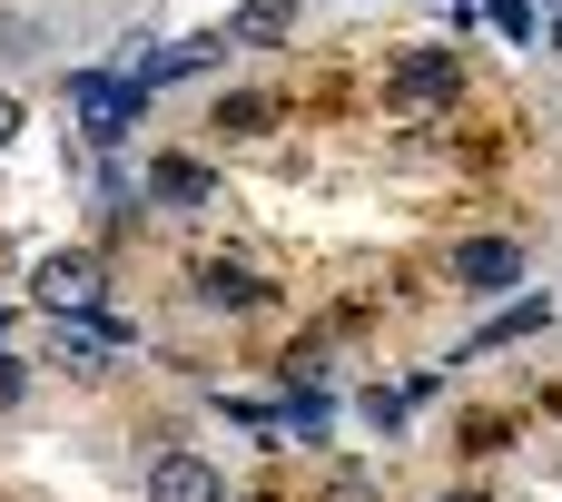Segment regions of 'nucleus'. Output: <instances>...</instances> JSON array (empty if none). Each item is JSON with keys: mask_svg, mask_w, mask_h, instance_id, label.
<instances>
[{"mask_svg": "<svg viewBox=\"0 0 562 502\" xmlns=\"http://www.w3.org/2000/svg\"><path fill=\"white\" fill-rule=\"evenodd\" d=\"M69 109L89 118V138H128V118L148 109V89H138V79H89V69H79V79H69Z\"/></svg>", "mask_w": 562, "mask_h": 502, "instance_id": "f257e3e1", "label": "nucleus"}, {"mask_svg": "<svg viewBox=\"0 0 562 502\" xmlns=\"http://www.w3.org/2000/svg\"><path fill=\"white\" fill-rule=\"evenodd\" d=\"M49 316H89L99 306V256H40V286H30Z\"/></svg>", "mask_w": 562, "mask_h": 502, "instance_id": "f03ea898", "label": "nucleus"}, {"mask_svg": "<svg viewBox=\"0 0 562 502\" xmlns=\"http://www.w3.org/2000/svg\"><path fill=\"white\" fill-rule=\"evenodd\" d=\"M148 502H227V483H217V464H198V454H158V464H148Z\"/></svg>", "mask_w": 562, "mask_h": 502, "instance_id": "7ed1b4c3", "label": "nucleus"}, {"mask_svg": "<svg viewBox=\"0 0 562 502\" xmlns=\"http://www.w3.org/2000/svg\"><path fill=\"white\" fill-rule=\"evenodd\" d=\"M296 30V0H237L227 10V49H277Z\"/></svg>", "mask_w": 562, "mask_h": 502, "instance_id": "20e7f679", "label": "nucleus"}, {"mask_svg": "<svg viewBox=\"0 0 562 502\" xmlns=\"http://www.w3.org/2000/svg\"><path fill=\"white\" fill-rule=\"evenodd\" d=\"M454 276H464V286H474V296H504V286H514V276H524V256H514V247H504V237H474V247H464V256H454Z\"/></svg>", "mask_w": 562, "mask_h": 502, "instance_id": "39448f33", "label": "nucleus"}, {"mask_svg": "<svg viewBox=\"0 0 562 502\" xmlns=\"http://www.w3.org/2000/svg\"><path fill=\"white\" fill-rule=\"evenodd\" d=\"M198 296H207V306H267V276L237 266V256H207V266H198Z\"/></svg>", "mask_w": 562, "mask_h": 502, "instance_id": "423d86ee", "label": "nucleus"}, {"mask_svg": "<svg viewBox=\"0 0 562 502\" xmlns=\"http://www.w3.org/2000/svg\"><path fill=\"white\" fill-rule=\"evenodd\" d=\"M148 187H158L168 207H207V168H198V158H158V168H148Z\"/></svg>", "mask_w": 562, "mask_h": 502, "instance_id": "0eeeda50", "label": "nucleus"}, {"mask_svg": "<svg viewBox=\"0 0 562 502\" xmlns=\"http://www.w3.org/2000/svg\"><path fill=\"white\" fill-rule=\"evenodd\" d=\"M405 99H415V109H435V99H454V59H445V49H425V59H405Z\"/></svg>", "mask_w": 562, "mask_h": 502, "instance_id": "6e6552de", "label": "nucleus"}, {"mask_svg": "<svg viewBox=\"0 0 562 502\" xmlns=\"http://www.w3.org/2000/svg\"><path fill=\"white\" fill-rule=\"evenodd\" d=\"M514 335H543V296H524V306H504V316H494V326H484V335H474L464 355H494V345H514Z\"/></svg>", "mask_w": 562, "mask_h": 502, "instance_id": "1a4fd4ad", "label": "nucleus"}, {"mask_svg": "<svg viewBox=\"0 0 562 502\" xmlns=\"http://www.w3.org/2000/svg\"><path fill=\"white\" fill-rule=\"evenodd\" d=\"M267 118H277V99H257V89H237V99H217V128H247V138H257Z\"/></svg>", "mask_w": 562, "mask_h": 502, "instance_id": "9d476101", "label": "nucleus"}, {"mask_svg": "<svg viewBox=\"0 0 562 502\" xmlns=\"http://www.w3.org/2000/svg\"><path fill=\"white\" fill-rule=\"evenodd\" d=\"M366 424H375V434H395V424H405V395H385V385H375V395H366Z\"/></svg>", "mask_w": 562, "mask_h": 502, "instance_id": "9b49d317", "label": "nucleus"}, {"mask_svg": "<svg viewBox=\"0 0 562 502\" xmlns=\"http://www.w3.org/2000/svg\"><path fill=\"white\" fill-rule=\"evenodd\" d=\"M20 404V355H0V414Z\"/></svg>", "mask_w": 562, "mask_h": 502, "instance_id": "f8f14e48", "label": "nucleus"}, {"mask_svg": "<svg viewBox=\"0 0 562 502\" xmlns=\"http://www.w3.org/2000/svg\"><path fill=\"white\" fill-rule=\"evenodd\" d=\"M10 138H20V109H10V99H0V148H10Z\"/></svg>", "mask_w": 562, "mask_h": 502, "instance_id": "ddd939ff", "label": "nucleus"}, {"mask_svg": "<svg viewBox=\"0 0 562 502\" xmlns=\"http://www.w3.org/2000/svg\"><path fill=\"white\" fill-rule=\"evenodd\" d=\"M445 502H484V493H445Z\"/></svg>", "mask_w": 562, "mask_h": 502, "instance_id": "4468645a", "label": "nucleus"}, {"mask_svg": "<svg viewBox=\"0 0 562 502\" xmlns=\"http://www.w3.org/2000/svg\"><path fill=\"white\" fill-rule=\"evenodd\" d=\"M553 39H562V10H553Z\"/></svg>", "mask_w": 562, "mask_h": 502, "instance_id": "2eb2a0df", "label": "nucleus"}]
</instances>
